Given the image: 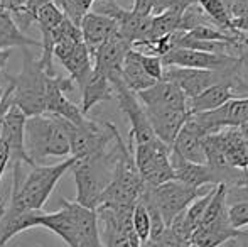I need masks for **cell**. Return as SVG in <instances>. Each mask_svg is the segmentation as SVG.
Here are the masks:
<instances>
[{
	"label": "cell",
	"mask_w": 248,
	"mask_h": 247,
	"mask_svg": "<svg viewBox=\"0 0 248 247\" xmlns=\"http://www.w3.org/2000/svg\"><path fill=\"white\" fill-rule=\"evenodd\" d=\"M215 141L218 142L226 163L240 171H248V141L242 135L238 127H226L215 132Z\"/></svg>",
	"instance_id": "ac0fdd59"
},
{
	"label": "cell",
	"mask_w": 248,
	"mask_h": 247,
	"mask_svg": "<svg viewBox=\"0 0 248 247\" xmlns=\"http://www.w3.org/2000/svg\"><path fill=\"white\" fill-rule=\"evenodd\" d=\"M170 5V0H150V16H159L166 12Z\"/></svg>",
	"instance_id": "74e56055"
},
{
	"label": "cell",
	"mask_w": 248,
	"mask_h": 247,
	"mask_svg": "<svg viewBox=\"0 0 248 247\" xmlns=\"http://www.w3.org/2000/svg\"><path fill=\"white\" fill-rule=\"evenodd\" d=\"M232 26H233V29L235 31H238V33H242V34H248V10L245 14H243L242 17H236V19H233L232 20Z\"/></svg>",
	"instance_id": "f35d334b"
},
{
	"label": "cell",
	"mask_w": 248,
	"mask_h": 247,
	"mask_svg": "<svg viewBox=\"0 0 248 247\" xmlns=\"http://www.w3.org/2000/svg\"><path fill=\"white\" fill-rule=\"evenodd\" d=\"M202 12L223 31H235L232 26V17L228 16V10L223 0H196Z\"/></svg>",
	"instance_id": "f546056e"
},
{
	"label": "cell",
	"mask_w": 248,
	"mask_h": 247,
	"mask_svg": "<svg viewBox=\"0 0 248 247\" xmlns=\"http://www.w3.org/2000/svg\"><path fill=\"white\" fill-rule=\"evenodd\" d=\"M202 139L194 132L187 131L183 125V129L179 131V134L176 135L172 142L170 151L179 154L183 159L196 165H206V154H204V146H202Z\"/></svg>",
	"instance_id": "4316f807"
},
{
	"label": "cell",
	"mask_w": 248,
	"mask_h": 247,
	"mask_svg": "<svg viewBox=\"0 0 248 247\" xmlns=\"http://www.w3.org/2000/svg\"><path fill=\"white\" fill-rule=\"evenodd\" d=\"M64 16L59 10V7L56 3H47V5L41 7L36 14H34V24H36L39 29H49L54 31L59 24L62 22Z\"/></svg>",
	"instance_id": "1f68e13d"
},
{
	"label": "cell",
	"mask_w": 248,
	"mask_h": 247,
	"mask_svg": "<svg viewBox=\"0 0 248 247\" xmlns=\"http://www.w3.org/2000/svg\"><path fill=\"white\" fill-rule=\"evenodd\" d=\"M26 119L27 117L22 114V110L12 103L2 120L0 142H3L7 151H9V168H12V173H20L22 165H27L31 168L36 166V163L27 154L26 144H24Z\"/></svg>",
	"instance_id": "9c48e42d"
},
{
	"label": "cell",
	"mask_w": 248,
	"mask_h": 247,
	"mask_svg": "<svg viewBox=\"0 0 248 247\" xmlns=\"http://www.w3.org/2000/svg\"><path fill=\"white\" fill-rule=\"evenodd\" d=\"M75 161V156H69L68 159L58 163V165H36L24 181H20L19 185H12L7 207L14 208L17 212L43 210L47 198L51 197L52 190L59 183V180L66 175V171L73 168Z\"/></svg>",
	"instance_id": "277c9868"
},
{
	"label": "cell",
	"mask_w": 248,
	"mask_h": 247,
	"mask_svg": "<svg viewBox=\"0 0 248 247\" xmlns=\"http://www.w3.org/2000/svg\"><path fill=\"white\" fill-rule=\"evenodd\" d=\"M118 152L117 161H115L113 176H111L110 185L105 188L101 195L100 205L107 207H135V203L140 198L144 191V181H142L139 169L135 166L134 154L127 148L122 135L118 134Z\"/></svg>",
	"instance_id": "5b68a950"
},
{
	"label": "cell",
	"mask_w": 248,
	"mask_h": 247,
	"mask_svg": "<svg viewBox=\"0 0 248 247\" xmlns=\"http://www.w3.org/2000/svg\"><path fill=\"white\" fill-rule=\"evenodd\" d=\"M166 82L179 86L181 92L187 100L198 97L206 88L221 82V69L219 71H208V69H193V68H177V66H164L162 78Z\"/></svg>",
	"instance_id": "4fadbf2b"
},
{
	"label": "cell",
	"mask_w": 248,
	"mask_h": 247,
	"mask_svg": "<svg viewBox=\"0 0 248 247\" xmlns=\"http://www.w3.org/2000/svg\"><path fill=\"white\" fill-rule=\"evenodd\" d=\"M29 46L41 48V43L22 33V29L16 24L9 10L0 9V49Z\"/></svg>",
	"instance_id": "d4e9b609"
},
{
	"label": "cell",
	"mask_w": 248,
	"mask_h": 247,
	"mask_svg": "<svg viewBox=\"0 0 248 247\" xmlns=\"http://www.w3.org/2000/svg\"><path fill=\"white\" fill-rule=\"evenodd\" d=\"M181 16L183 14L176 12L172 9H167L166 12L159 14V16H152L150 17V27H149L147 37L144 41H157L160 37H166L169 34L179 31Z\"/></svg>",
	"instance_id": "f1b7e54d"
},
{
	"label": "cell",
	"mask_w": 248,
	"mask_h": 247,
	"mask_svg": "<svg viewBox=\"0 0 248 247\" xmlns=\"http://www.w3.org/2000/svg\"><path fill=\"white\" fill-rule=\"evenodd\" d=\"M130 49L132 44L127 43L118 34H115L113 37L105 41L100 48H96V51L92 54L93 69L103 75L111 83V86L124 82L122 80V66H124V60Z\"/></svg>",
	"instance_id": "7c38bea8"
},
{
	"label": "cell",
	"mask_w": 248,
	"mask_h": 247,
	"mask_svg": "<svg viewBox=\"0 0 248 247\" xmlns=\"http://www.w3.org/2000/svg\"><path fill=\"white\" fill-rule=\"evenodd\" d=\"M59 203H61V208L58 212H51V214L43 212L41 214L39 227H46L47 231L54 232L64 241L68 247H78V227H76L75 215H73L66 198H61Z\"/></svg>",
	"instance_id": "d6986e66"
},
{
	"label": "cell",
	"mask_w": 248,
	"mask_h": 247,
	"mask_svg": "<svg viewBox=\"0 0 248 247\" xmlns=\"http://www.w3.org/2000/svg\"><path fill=\"white\" fill-rule=\"evenodd\" d=\"M79 90H81V107L79 109H81L83 115H86L98 103L108 102V100L113 99V86H111V83L103 75L95 71V69H93L90 78L86 80V83Z\"/></svg>",
	"instance_id": "603a6c76"
},
{
	"label": "cell",
	"mask_w": 248,
	"mask_h": 247,
	"mask_svg": "<svg viewBox=\"0 0 248 247\" xmlns=\"http://www.w3.org/2000/svg\"><path fill=\"white\" fill-rule=\"evenodd\" d=\"M118 129L115 131L113 144L110 146V151H105L103 154L92 156V158L76 159L71 171L76 183V203L90 210H96L100 207L101 195L105 188L110 185L113 176L115 161L118 152Z\"/></svg>",
	"instance_id": "6da1fadb"
},
{
	"label": "cell",
	"mask_w": 248,
	"mask_h": 247,
	"mask_svg": "<svg viewBox=\"0 0 248 247\" xmlns=\"http://www.w3.org/2000/svg\"><path fill=\"white\" fill-rule=\"evenodd\" d=\"M69 124L66 119L54 114L27 117L24 127V144L29 158L41 163L47 158L68 156L69 148Z\"/></svg>",
	"instance_id": "7a4b0ae2"
},
{
	"label": "cell",
	"mask_w": 248,
	"mask_h": 247,
	"mask_svg": "<svg viewBox=\"0 0 248 247\" xmlns=\"http://www.w3.org/2000/svg\"><path fill=\"white\" fill-rule=\"evenodd\" d=\"M236 234H238V231L232 227L228 215H226V217L211 222V224L199 225L193 232L191 244L198 247H218L225 244L226 241H230V239L236 237Z\"/></svg>",
	"instance_id": "7402d4cb"
},
{
	"label": "cell",
	"mask_w": 248,
	"mask_h": 247,
	"mask_svg": "<svg viewBox=\"0 0 248 247\" xmlns=\"http://www.w3.org/2000/svg\"><path fill=\"white\" fill-rule=\"evenodd\" d=\"M95 212L98 215V222L103 224V229H101V234H100L103 247H130L125 234L122 232L117 220L111 215V212L105 207H98Z\"/></svg>",
	"instance_id": "83f0119b"
},
{
	"label": "cell",
	"mask_w": 248,
	"mask_h": 247,
	"mask_svg": "<svg viewBox=\"0 0 248 247\" xmlns=\"http://www.w3.org/2000/svg\"><path fill=\"white\" fill-rule=\"evenodd\" d=\"M122 80H124V85L130 90L132 93L144 92V90L150 88V86L155 83V80L150 78L147 73L144 71L140 61H139L137 49L132 48L127 53L124 60V66H122Z\"/></svg>",
	"instance_id": "484cf974"
},
{
	"label": "cell",
	"mask_w": 248,
	"mask_h": 247,
	"mask_svg": "<svg viewBox=\"0 0 248 247\" xmlns=\"http://www.w3.org/2000/svg\"><path fill=\"white\" fill-rule=\"evenodd\" d=\"M235 99H238V97H236V93L228 85L216 83V85L206 88L202 93H199L198 97L187 100V112L189 114L208 112V110H215Z\"/></svg>",
	"instance_id": "cb8c5ba5"
},
{
	"label": "cell",
	"mask_w": 248,
	"mask_h": 247,
	"mask_svg": "<svg viewBox=\"0 0 248 247\" xmlns=\"http://www.w3.org/2000/svg\"><path fill=\"white\" fill-rule=\"evenodd\" d=\"M68 205L75 215L78 227V247H103L96 212L81 207L76 201L68 200Z\"/></svg>",
	"instance_id": "44dd1931"
},
{
	"label": "cell",
	"mask_w": 248,
	"mask_h": 247,
	"mask_svg": "<svg viewBox=\"0 0 248 247\" xmlns=\"http://www.w3.org/2000/svg\"><path fill=\"white\" fill-rule=\"evenodd\" d=\"M169 159L176 181L183 183L186 186L196 188V190L218 185L216 175L208 165H196V163L186 161V159H183L179 154H176L172 151L169 154Z\"/></svg>",
	"instance_id": "2e32d148"
},
{
	"label": "cell",
	"mask_w": 248,
	"mask_h": 247,
	"mask_svg": "<svg viewBox=\"0 0 248 247\" xmlns=\"http://www.w3.org/2000/svg\"><path fill=\"white\" fill-rule=\"evenodd\" d=\"M7 85L12 88V103L22 110L26 117L46 114L47 88L52 76L44 71L39 60L29 53V48H22V69L19 75H3ZM56 76V75H54Z\"/></svg>",
	"instance_id": "3957f363"
},
{
	"label": "cell",
	"mask_w": 248,
	"mask_h": 247,
	"mask_svg": "<svg viewBox=\"0 0 248 247\" xmlns=\"http://www.w3.org/2000/svg\"><path fill=\"white\" fill-rule=\"evenodd\" d=\"M132 225H134V231L137 234L139 241L144 246L150 237V217L147 208L140 200L135 203L134 212H132Z\"/></svg>",
	"instance_id": "d6a6232c"
},
{
	"label": "cell",
	"mask_w": 248,
	"mask_h": 247,
	"mask_svg": "<svg viewBox=\"0 0 248 247\" xmlns=\"http://www.w3.org/2000/svg\"><path fill=\"white\" fill-rule=\"evenodd\" d=\"M54 3L59 7L62 16L79 26L81 19L92 10L95 0H54Z\"/></svg>",
	"instance_id": "4dcf8cb0"
},
{
	"label": "cell",
	"mask_w": 248,
	"mask_h": 247,
	"mask_svg": "<svg viewBox=\"0 0 248 247\" xmlns=\"http://www.w3.org/2000/svg\"><path fill=\"white\" fill-rule=\"evenodd\" d=\"M113 95L118 100V107L125 114V117L130 122V142L132 146L145 144V142L155 141V134H154L152 127L149 124V119L145 115V110L135 93H132L124 82L113 85Z\"/></svg>",
	"instance_id": "30bf717a"
},
{
	"label": "cell",
	"mask_w": 248,
	"mask_h": 247,
	"mask_svg": "<svg viewBox=\"0 0 248 247\" xmlns=\"http://www.w3.org/2000/svg\"><path fill=\"white\" fill-rule=\"evenodd\" d=\"M52 56L69 73L73 83L81 88L93 73V58L83 39L79 41H59L54 44Z\"/></svg>",
	"instance_id": "8fae6325"
},
{
	"label": "cell",
	"mask_w": 248,
	"mask_h": 247,
	"mask_svg": "<svg viewBox=\"0 0 248 247\" xmlns=\"http://www.w3.org/2000/svg\"><path fill=\"white\" fill-rule=\"evenodd\" d=\"M137 54H139V61H140L144 71L147 73L150 78H154L155 82H159V80L162 78V71H164V66H162L160 58L154 56V54L142 53V51H139V49H137Z\"/></svg>",
	"instance_id": "e575fe53"
},
{
	"label": "cell",
	"mask_w": 248,
	"mask_h": 247,
	"mask_svg": "<svg viewBox=\"0 0 248 247\" xmlns=\"http://www.w3.org/2000/svg\"><path fill=\"white\" fill-rule=\"evenodd\" d=\"M238 129H240V132H242L243 137H245L247 141H248V122H247V124H243V125H240Z\"/></svg>",
	"instance_id": "b9f144b4"
},
{
	"label": "cell",
	"mask_w": 248,
	"mask_h": 247,
	"mask_svg": "<svg viewBox=\"0 0 248 247\" xmlns=\"http://www.w3.org/2000/svg\"><path fill=\"white\" fill-rule=\"evenodd\" d=\"M142 247H183V246H181L179 241L174 237L170 229L166 227V231H164L159 237L154 239V241H147Z\"/></svg>",
	"instance_id": "d590c367"
},
{
	"label": "cell",
	"mask_w": 248,
	"mask_h": 247,
	"mask_svg": "<svg viewBox=\"0 0 248 247\" xmlns=\"http://www.w3.org/2000/svg\"><path fill=\"white\" fill-rule=\"evenodd\" d=\"M228 220L236 231L248 227V200L228 205Z\"/></svg>",
	"instance_id": "836d02e7"
},
{
	"label": "cell",
	"mask_w": 248,
	"mask_h": 247,
	"mask_svg": "<svg viewBox=\"0 0 248 247\" xmlns=\"http://www.w3.org/2000/svg\"><path fill=\"white\" fill-rule=\"evenodd\" d=\"M10 58V49H0V71L3 69V66L7 65Z\"/></svg>",
	"instance_id": "ab89813d"
},
{
	"label": "cell",
	"mask_w": 248,
	"mask_h": 247,
	"mask_svg": "<svg viewBox=\"0 0 248 247\" xmlns=\"http://www.w3.org/2000/svg\"><path fill=\"white\" fill-rule=\"evenodd\" d=\"M144 110L155 137L167 148H172L174 139L183 129L189 112L170 107H144Z\"/></svg>",
	"instance_id": "9a60e30c"
},
{
	"label": "cell",
	"mask_w": 248,
	"mask_h": 247,
	"mask_svg": "<svg viewBox=\"0 0 248 247\" xmlns=\"http://www.w3.org/2000/svg\"><path fill=\"white\" fill-rule=\"evenodd\" d=\"M209 188H213V186L196 190V188L186 186V185H183V183L176 181V180H170V181L162 183V185L154 186V188L145 186L144 193H145V197L155 205L160 217H162L164 224L169 227L170 222L179 214H183L191 205V201L196 200L198 197H201L202 193H206Z\"/></svg>",
	"instance_id": "8992f818"
},
{
	"label": "cell",
	"mask_w": 248,
	"mask_h": 247,
	"mask_svg": "<svg viewBox=\"0 0 248 247\" xmlns=\"http://www.w3.org/2000/svg\"><path fill=\"white\" fill-rule=\"evenodd\" d=\"M135 97L144 107H170V109H179L187 112L186 95L181 92L179 86L166 82V80H159L150 88L135 93Z\"/></svg>",
	"instance_id": "e0dca14e"
},
{
	"label": "cell",
	"mask_w": 248,
	"mask_h": 247,
	"mask_svg": "<svg viewBox=\"0 0 248 247\" xmlns=\"http://www.w3.org/2000/svg\"><path fill=\"white\" fill-rule=\"evenodd\" d=\"M36 247H37V246H36Z\"/></svg>",
	"instance_id": "ee69618b"
},
{
	"label": "cell",
	"mask_w": 248,
	"mask_h": 247,
	"mask_svg": "<svg viewBox=\"0 0 248 247\" xmlns=\"http://www.w3.org/2000/svg\"><path fill=\"white\" fill-rule=\"evenodd\" d=\"M236 239V247H248L247 242H243V241H240L238 237H235Z\"/></svg>",
	"instance_id": "7bdbcfd3"
},
{
	"label": "cell",
	"mask_w": 248,
	"mask_h": 247,
	"mask_svg": "<svg viewBox=\"0 0 248 247\" xmlns=\"http://www.w3.org/2000/svg\"><path fill=\"white\" fill-rule=\"evenodd\" d=\"M169 154L170 148L159 139L134 146V161L145 186L154 188L174 180Z\"/></svg>",
	"instance_id": "52a82bcc"
},
{
	"label": "cell",
	"mask_w": 248,
	"mask_h": 247,
	"mask_svg": "<svg viewBox=\"0 0 248 247\" xmlns=\"http://www.w3.org/2000/svg\"><path fill=\"white\" fill-rule=\"evenodd\" d=\"M236 237H238L240 241H243V242H247V244H248V227L240 229L238 234H236Z\"/></svg>",
	"instance_id": "60d3db41"
},
{
	"label": "cell",
	"mask_w": 248,
	"mask_h": 247,
	"mask_svg": "<svg viewBox=\"0 0 248 247\" xmlns=\"http://www.w3.org/2000/svg\"><path fill=\"white\" fill-rule=\"evenodd\" d=\"M115 127L111 122L98 124L96 120L86 119L81 125H69V156L76 159L92 158L103 154L115 139Z\"/></svg>",
	"instance_id": "ba28073f"
},
{
	"label": "cell",
	"mask_w": 248,
	"mask_h": 247,
	"mask_svg": "<svg viewBox=\"0 0 248 247\" xmlns=\"http://www.w3.org/2000/svg\"><path fill=\"white\" fill-rule=\"evenodd\" d=\"M79 31H81L83 43L86 44L90 53H95L96 48H100L105 41L113 37L117 33V22L103 14L90 10L79 22Z\"/></svg>",
	"instance_id": "ffe728a7"
},
{
	"label": "cell",
	"mask_w": 248,
	"mask_h": 247,
	"mask_svg": "<svg viewBox=\"0 0 248 247\" xmlns=\"http://www.w3.org/2000/svg\"><path fill=\"white\" fill-rule=\"evenodd\" d=\"M27 0H0V9L9 10L10 14L17 12V10L24 9L26 7Z\"/></svg>",
	"instance_id": "8d00e7d4"
},
{
	"label": "cell",
	"mask_w": 248,
	"mask_h": 247,
	"mask_svg": "<svg viewBox=\"0 0 248 247\" xmlns=\"http://www.w3.org/2000/svg\"><path fill=\"white\" fill-rule=\"evenodd\" d=\"M238 56L232 54H215L201 53L193 49H172L160 56L162 66H177V68H193V69H208V71H219L226 66L233 65Z\"/></svg>",
	"instance_id": "5bb4252c"
}]
</instances>
